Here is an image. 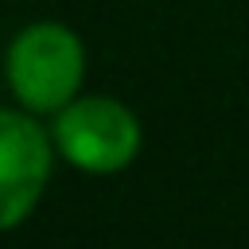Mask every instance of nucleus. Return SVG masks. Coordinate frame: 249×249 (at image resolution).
I'll use <instances>...</instances> for the list:
<instances>
[{"label": "nucleus", "mask_w": 249, "mask_h": 249, "mask_svg": "<svg viewBox=\"0 0 249 249\" xmlns=\"http://www.w3.org/2000/svg\"><path fill=\"white\" fill-rule=\"evenodd\" d=\"M4 82L35 117H54L86 86V43L58 19H35L19 27L4 51Z\"/></svg>", "instance_id": "1"}, {"label": "nucleus", "mask_w": 249, "mask_h": 249, "mask_svg": "<svg viewBox=\"0 0 249 249\" xmlns=\"http://www.w3.org/2000/svg\"><path fill=\"white\" fill-rule=\"evenodd\" d=\"M51 136L58 160L86 175H117L144 148L140 117L109 93H78L51 117Z\"/></svg>", "instance_id": "2"}, {"label": "nucleus", "mask_w": 249, "mask_h": 249, "mask_svg": "<svg viewBox=\"0 0 249 249\" xmlns=\"http://www.w3.org/2000/svg\"><path fill=\"white\" fill-rule=\"evenodd\" d=\"M58 148L51 124L23 105H0V233L19 230L47 195Z\"/></svg>", "instance_id": "3"}]
</instances>
